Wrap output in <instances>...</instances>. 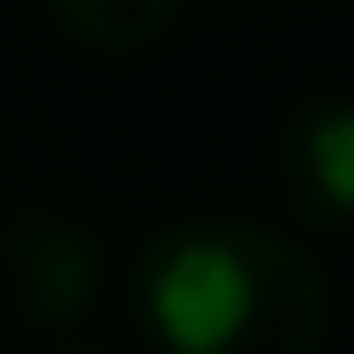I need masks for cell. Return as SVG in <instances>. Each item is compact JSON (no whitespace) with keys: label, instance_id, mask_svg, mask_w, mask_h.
Segmentation results:
<instances>
[{"label":"cell","instance_id":"obj_4","mask_svg":"<svg viewBox=\"0 0 354 354\" xmlns=\"http://www.w3.org/2000/svg\"><path fill=\"white\" fill-rule=\"evenodd\" d=\"M48 24L87 55H142L181 24V0H39Z\"/></svg>","mask_w":354,"mask_h":354},{"label":"cell","instance_id":"obj_3","mask_svg":"<svg viewBox=\"0 0 354 354\" xmlns=\"http://www.w3.org/2000/svg\"><path fill=\"white\" fill-rule=\"evenodd\" d=\"M276 189L315 244H330L346 228V213H354V102L346 95H307L283 111Z\"/></svg>","mask_w":354,"mask_h":354},{"label":"cell","instance_id":"obj_2","mask_svg":"<svg viewBox=\"0 0 354 354\" xmlns=\"http://www.w3.org/2000/svg\"><path fill=\"white\" fill-rule=\"evenodd\" d=\"M102 291V228L55 197H32L0 221V299L32 330L87 323Z\"/></svg>","mask_w":354,"mask_h":354},{"label":"cell","instance_id":"obj_1","mask_svg":"<svg viewBox=\"0 0 354 354\" xmlns=\"http://www.w3.org/2000/svg\"><path fill=\"white\" fill-rule=\"evenodd\" d=\"M134 323L150 354H323L330 276L291 228L189 213L134 252Z\"/></svg>","mask_w":354,"mask_h":354},{"label":"cell","instance_id":"obj_5","mask_svg":"<svg viewBox=\"0 0 354 354\" xmlns=\"http://www.w3.org/2000/svg\"><path fill=\"white\" fill-rule=\"evenodd\" d=\"M55 354H95V346H55Z\"/></svg>","mask_w":354,"mask_h":354}]
</instances>
